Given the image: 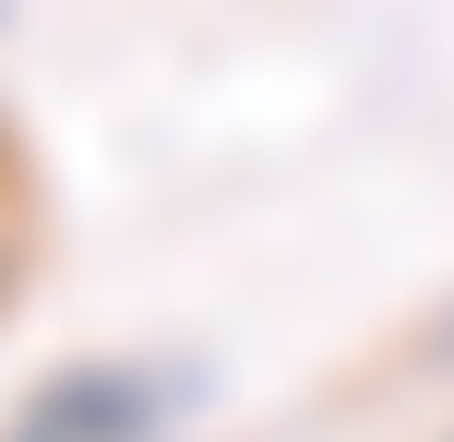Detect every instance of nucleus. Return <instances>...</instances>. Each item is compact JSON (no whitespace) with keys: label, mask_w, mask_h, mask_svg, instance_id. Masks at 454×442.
<instances>
[{"label":"nucleus","mask_w":454,"mask_h":442,"mask_svg":"<svg viewBox=\"0 0 454 442\" xmlns=\"http://www.w3.org/2000/svg\"><path fill=\"white\" fill-rule=\"evenodd\" d=\"M168 407H180L168 371H144V359H84V371H60L24 419H36L48 442H144Z\"/></svg>","instance_id":"f257e3e1"},{"label":"nucleus","mask_w":454,"mask_h":442,"mask_svg":"<svg viewBox=\"0 0 454 442\" xmlns=\"http://www.w3.org/2000/svg\"><path fill=\"white\" fill-rule=\"evenodd\" d=\"M0 442H48V430H36V419H12V430H0Z\"/></svg>","instance_id":"20e7f679"},{"label":"nucleus","mask_w":454,"mask_h":442,"mask_svg":"<svg viewBox=\"0 0 454 442\" xmlns=\"http://www.w3.org/2000/svg\"><path fill=\"white\" fill-rule=\"evenodd\" d=\"M442 359H454V311H442Z\"/></svg>","instance_id":"39448f33"},{"label":"nucleus","mask_w":454,"mask_h":442,"mask_svg":"<svg viewBox=\"0 0 454 442\" xmlns=\"http://www.w3.org/2000/svg\"><path fill=\"white\" fill-rule=\"evenodd\" d=\"M24 263H36V252H24V228H12V215H0V311H12V287H24Z\"/></svg>","instance_id":"f03ea898"},{"label":"nucleus","mask_w":454,"mask_h":442,"mask_svg":"<svg viewBox=\"0 0 454 442\" xmlns=\"http://www.w3.org/2000/svg\"><path fill=\"white\" fill-rule=\"evenodd\" d=\"M12 167H24V143H12V120H0V204H12Z\"/></svg>","instance_id":"7ed1b4c3"}]
</instances>
